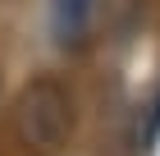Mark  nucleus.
Here are the masks:
<instances>
[{"instance_id": "f257e3e1", "label": "nucleus", "mask_w": 160, "mask_h": 156, "mask_svg": "<svg viewBox=\"0 0 160 156\" xmlns=\"http://www.w3.org/2000/svg\"><path fill=\"white\" fill-rule=\"evenodd\" d=\"M14 129L32 156H60L78 133V101L60 73H37L14 96Z\"/></svg>"}, {"instance_id": "f03ea898", "label": "nucleus", "mask_w": 160, "mask_h": 156, "mask_svg": "<svg viewBox=\"0 0 160 156\" xmlns=\"http://www.w3.org/2000/svg\"><path fill=\"white\" fill-rule=\"evenodd\" d=\"M96 5L101 0H50V37L60 46L87 41L92 23H96Z\"/></svg>"}]
</instances>
